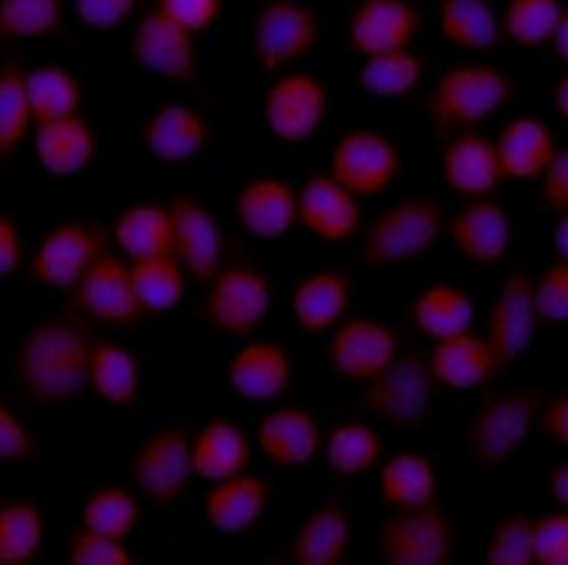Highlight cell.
Returning <instances> with one entry per match:
<instances>
[{"label": "cell", "instance_id": "cell-25", "mask_svg": "<svg viewBox=\"0 0 568 565\" xmlns=\"http://www.w3.org/2000/svg\"><path fill=\"white\" fill-rule=\"evenodd\" d=\"M32 153L51 179H77L94 168L100 155V131L85 113H71L32 128Z\"/></svg>", "mask_w": 568, "mask_h": 565}, {"label": "cell", "instance_id": "cell-48", "mask_svg": "<svg viewBox=\"0 0 568 565\" xmlns=\"http://www.w3.org/2000/svg\"><path fill=\"white\" fill-rule=\"evenodd\" d=\"M65 559L71 565H136V554L131 552L128 541L102 535L94 528L77 523L65 537Z\"/></svg>", "mask_w": 568, "mask_h": 565}, {"label": "cell", "instance_id": "cell-30", "mask_svg": "<svg viewBox=\"0 0 568 565\" xmlns=\"http://www.w3.org/2000/svg\"><path fill=\"white\" fill-rule=\"evenodd\" d=\"M427 365L436 385L444 391H484L498 380V362L489 342L473 331L433 342Z\"/></svg>", "mask_w": 568, "mask_h": 565}, {"label": "cell", "instance_id": "cell-21", "mask_svg": "<svg viewBox=\"0 0 568 565\" xmlns=\"http://www.w3.org/2000/svg\"><path fill=\"white\" fill-rule=\"evenodd\" d=\"M444 232L467 263L478 269H495L506 263L513 249V221L509 210L493 195L469 199L447 215Z\"/></svg>", "mask_w": 568, "mask_h": 565}, {"label": "cell", "instance_id": "cell-24", "mask_svg": "<svg viewBox=\"0 0 568 565\" xmlns=\"http://www.w3.org/2000/svg\"><path fill=\"white\" fill-rule=\"evenodd\" d=\"M232 215L252 241H283L297 224V186L281 175H255L232 199Z\"/></svg>", "mask_w": 568, "mask_h": 565}, {"label": "cell", "instance_id": "cell-23", "mask_svg": "<svg viewBox=\"0 0 568 565\" xmlns=\"http://www.w3.org/2000/svg\"><path fill=\"white\" fill-rule=\"evenodd\" d=\"M142 150L159 164H187L213 144V124L187 102H168L144 117L139 128Z\"/></svg>", "mask_w": 568, "mask_h": 565}, {"label": "cell", "instance_id": "cell-33", "mask_svg": "<svg viewBox=\"0 0 568 565\" xmlns=\"http://www.w3.org/2000/svg\"><path fill=\"white\" fill-rule=\"evenodd\" d=\"M495 148L506 179L535 181L546 173L560 144L546 119L535 113H518L500 124Z\"/></svg>", "mask_w": 568, "mask_h": 565}, {"label": "cell", "instance_id": "cell-50", "mask_svg": "<svg viewBox=\"0 0 568 565\" xmlns=\"http://www.w3.org/2000/svg\"><path fill=\"white\" fill-rule=\"evenodd\" d=\"M38 455V435L23 416L0 396V466H23Z\"/></svg>", "mask_w": 568, "mask_h": 565}, {"label": "cell", "instance_id": "cell-16", "mask_svg": "<svg viewBox=\"0 0 568 565\" xmlns=\"http://www.w3.org/2000/svg\"><path fill=\"white\" fill-rule=\"evenodd\" d=\"M537 323L540 317H537L535 294H531V274L526 269H515L513 274H506L498 294L489 303L487 334H484L498 362V376H504L515 362L529 354Z\"/></svg>", "mask_w": 568, "mask_h": 565}, {"label": "cell", "instance_id": "cell-14", "mask_svg": "<svg viewBox=\"0 0 568 565\" xmlns=\"http://www.w3.org/2000/svg\"><path fill=\"white\" fill-rule=\"evenodd\" d=\"M402 150L394 137L376 128H351L334 142L328 175L359 201H374L399 181Z\"/></svg>", "mask_w": 568, "mask_h": 565}, {"label": "cell", "instance_id": "cell-57", "mask_svg": "<svg viewBox=\"0 0 568 565\" xmlns=\"http://www.w3.org/2000/svg\"><path fill=\"white\" fill-rule=\"evenodd\" d=\"M546 490H549V497L560 509H568V458H560L551 466L549 478H546Z\"/></svg>", "mask_w": 568, "mask_h": 565}, {"label": "cell", "instance_id": "cell-6", "mask_svg": "<svg viewBox=\"0 0 568 565\" xmlns=\"http://www.w3.org/2000/svg\"><path fill=\"white\" fill-rule=\"evenodd\" d=\"M323 38L320 12L306 0H261L250 34L252 62L263 74L297 69Z\"/></svg>", "mask_w": 568, "mask_h": 565}, {"label": "cell", "instance_id": "cell-27", "mask_svg": "<svg viewBox=\"0 0 568 565\" xmlns=\"http://www.w3.org/2000/svg\"><path fill=\"white\" fill-rule=\"evenodd\" d=\"M272 495V481L246 470L232 478L213 481L201 497V515L219 537H241L257 526Z\"/></svg>", "mask_w": 568, "mask_h": 565}, {"label": "cell", "instance_id": "cell-4", "mask_svg": "<svg viewBox=\"0 0 568 565\" xmlns=\"http://www.w3.org/2000/svg\"><path fill=\"white\" fill-rule=\"evenodd\" d=\"M540 404L544 396L535 387H504L484 396L464 433L467 455L478 473H498L524 453Z\"/></svg>", "mask_w": 568, "mask_h": 565}, {"label": "cell", "instance_id": "cell-53", "mask_svg": "<svg viewBox=\"0 0 568 565\" xmlns=\"http://www.w3.org/2000/svg\"><path fill=\"white\" fill-rule=\"evenodd\" d=\"M144 0H74V14L85 29L113 31L142 12Z\"/></svg>", "mask_w": 568, "mask_h": 565}, {"label": "cell", "instance_id": "cell-9", "mask_svg": "<svg viewBox=\"0 0 568 565\" xmlns=\"http://www.w3.org/2000/svg\"><path fill=\"white\" fill-rule=\"evenodd\" d=\"M193 430L187 424H168L148 433L128 461V478L139 495L156 509H173L190 490Z\"/></svg>", "mask_w": 568, "mask_h": 565}, {"label": "cell", "instance_id": "cell-44", "mask_svg": "<svg viewBox=\"0 0 568 565\" xmlns=\"http://www.w3.org/2000/svg\"><path fill=\"white\" fill-rule=\"evenodd\" d=\"M65 31V0H0V46L45 43Z\"/></svg>", "mask_w": 568, "mask_h": 565}, {"label": "cell", "instance_id": "cell-41", "mask_svg": "<svg viewBox=\"0 0 568 565\" xmlns=\"http://www.w3.org/2000/svg\"><path fill=\"white\" fill-rule=\"evenodd\" d=\"M131 283L136 292L139 303L144 311L156 317V314H170L187 300L190 292V274L175 255H156L144 258V261H131Z\"/></svg>", "mask_w": 568, "mask_h": 565}, {"label": "cell", "instance_id": "cell-22", "mask_svg": "<svg viewBox=\"0 0 568 565\" xmlns=\"http://www.w3.org/2000/svg\"><path fill=\"white\" fill-rule=\"evenodd\" d=\"M168 204L173 212V255L182 261L193 283L206 286V280L224 263V232L219 218L187 190H179Z\"/></svg>", "mask_w": 568, "mask_h": 565}, {"label": "cell", "instance_id": "cell-47", "mask_svg": "<svg viewBox=\"0 0 568 565\" xmlns=\"http://www.w3.org/2000/svg\"><path fill=\"white\" fill-rule=\"evenodd\" d=\"M484 563L487 565H535V546H531V517L524 512L500 517L489 528L484 543Z\"/></svg>", "mask_w": 568, "mask_h": 565}, {"label": "cell", "instance_id": "cell-46", "mask_svg": "<svg viewBox=\"0 0 568 565\" xmlns=\"http://www.w3.org/2000/svg\"><path fill=\"white\" fill-rule=\"evenodd\" d=\"M560 12V0H506L500 9V34L520 49H544L555 34Z\"/></svg>", "mask_w": 568, "mask_h": 565}, {"label": "cell", "instance_id": "cell-10", "mask_svg": "<svg viewBox=\"0 0 568 565\" xmlns=\"http://www.w3.org/2000/svg\"><path fill=\"white\" fill-rule=\"evenodd\" d=\"M108 252V232L88 221H60L26 255V274L45 292L69 294L82 274Z\"/></svg>", "mask_w": 568, "mask_h": 565}, {"label": "cell", "instance_id": "cell-19", "mask_svg": "<svg viewBox=\"0 0 568 565\" xmlns=\"http://www.w3.org/2000/svg\"><path fill=\"white\" fill-rule=\"evenodd\" d=\"M422 26L425 18L413 0H356L345 18V43L356 57L413 49Z\"/></svg>", "mask_w": 568, "mask_h": 565}, {"label": "cell", "instance_id": "cell-35", "mask_svg": "<svg viewBox=\"0 0 568 565\" xmlns=\"http://www.w3.org/2000/svg\"><path fill=\"white\" fill-rule=\"evenodd\" d=\"M113 243L128 261L173 255V212L170 204L136 201L119 210L111 230Z\"/></svg>", "mask_w": 568, "mask_h": 565}, {"label": "cell", "instance_id": "cell-54", "mask_svg": "<svg viewBox=\"0 0 568 565\" xmlns=\"http://www.w3.org/2000/svg\"><path fill=\"white\" fill-rule=\"evenodd\" d=\"M26 266L23 230L9 212L0 210V280H9Z\"/></svg>", "mask_w": 568, "mask_h": 565}, {"label": "cell", "instance_id": "cell-43", "mask_svg": "<svg viewBox=\"0 0 568 565\" xmlns=\"http://www.w3.org/2000/svg\"><path fill=\"white\" fill-rule=\"evenodd\" d=\"M26 97L34 124L82 111L80 77L60 62H40L34 69H26Z\"/></svg>", "mask_w": 568, "mask_h": 565}, {"label": "cell", "instance_id": "cell-8", "mask_svg": "<svg viewBox=\"0 0 568 565\" xmlns=\"http://www.w3.org/2000/svg\"><path fill=\"white\" fill-rule=\"evenodd\" d=\"M436 391L438 385L427 365V354L407 349L379 380L365 385L359 404L368 416L379 418L396 433H418L430 422Z\"/></svg>", "mask_w": 568, "mask_h": 565}, {"label": "cell", "instance_id": "cell-36", "mask_svg": "<svg viewBox=\"0 0 568 565\" xmlns=\"http://www.w3.org/2000/svg\"><path fill=\"white\" fill-rule=\"evenodd\" d=\"M436 31L450 49L487 54L504 40L500 14L489 0H438Z\"/></svg>", "mask_w": 568, "mask_h": 565}, {"label": "cell", "instance_id": "cell-55", "mask_svg": "<svg viewBox=\"0 0 568 565\" xmlns=\"http://www.w3.org/2000/svg\"><path fill=\"white\" fill-rule=\"evenodd\" d=\"M544 181V204L546 210L555 212V215H562L568 212V144L566 148H557L555 159L546 168V173L540 175Z\"/></svg>", "mask_w": 568, "mask_h": 565}, {"label": "cell", "instance_id": "cell-60", "mask_svg": "<svg viewBox=\"0 0 568 565\" xmlns=\"http://www.w3.org/2000/svg\"><path fill=\"white\" fill-rule=\"evenodd\" d=\"M551 108L560 117V122L568 124V71L557 77V82L551 85Z\"/></svg>", "mask_w": 568, "mask_h": 565}, {"label": "cell", "instance_id": "cell-42", "mask_svg": "<svg viewBox=\"0 0 568 565\" xmlns=\"http://www.w3.org/2000/svg\"><path fill=\"white\" fill-rule=\"evenodd\" d=\"M144 521L142 495L131 486L100 484L82 497L80 523L102 535L131 541Z\"/></svg>", "mask_w": 568, "mask_h": 565}, {"label": "cell", "instance_id": "cell-40", "mask_svg": "<svg viewBox=\"0 0 568 565\" xmlns=\"http://www.w3.org/2000/svg\"><path fill=\"white\" fill-rule=\"evenodd\" d=\"M356 88L371 100H405L418 91L425 80V60L413 49L385 51V54L363 57L354 71Z\"/></svg>", "mask_w": 568, "mask_h": 565}, {"label": "cell", "instance_id": "cell-29", "mask_svg": "<svg viewBox=\"0 0 568 565\" xmlns=\"http://www.w3.org/2000/svg\"><path fill=\"white\" fill-rule=\"evenodd\" d=\"M351 512L343 501H320L294 528L286 559L292 565H343L351 554Z\"/></svg>", "mask_w": 568, "mask_h": 565}, {"label": "cell", "instance_id": "cell-1", "mask_svg": "<svg viewBox=\"0 0 568 565\" xmlns=\"http://www.w3.org/2000/svg\"><path fill=\"white\" fill-rule=\"evenodd\" d=\"M94 334L74 311H54L34 320L12 351V380L23 404L60 411L88 391Z\"/></svg>", "mask_w": 568, "mask_h": 565}, {"label": "cell", "instance_id": "cell-26", "mask_svg": "<svg viewBox=\"0 0 568 565\" xmlns=\"http://www.w3.org/2000/svg\"><path fill=\"white\" fill-rule=\"evenodd\" d=\"M438 173L444 186L464 201L493 195L506 181L495 139L481 131L450 133L438 155Z\"/></svg>", "mask_w": 568, "mask_h": 565}, {"label": "cell", "instance_id": "cell-32", "mask_svg": "<svg viewBox=\"0 0 568 565\" xmlns=\"http://www.w3.org/2000/svg\"><path fill=\"white\" fill-rule=\"evenodd\" d=\"M190 455L195 478L213 484L250 470L255 458V438L232 418L213 416L193 433Z\"/></svg>", "mask_w": 568, "mask_h": 565}, {"label": "cell", "instance_id": "cell-12", "mask_svg": "<svg viewBox=\"0 0 568 565\" xmlns=\"http://www.w3.org/2000/svg\"><path fill=\"white\" fill-rule=\"evenodd\" d=\"M402 354V336L376 317H345L328 331L325 367L345 385H371Z\"/></svg>", "mask_w": 568, "mask_h": 565}, {"label": "cell", "instance_id": "cell-15", "mask_svg": "<svg viewBox=\"0 0 568 565\" xmlns=\"http://www.w3.org/2000/svg\"><path fill=\"white\" fill-rule=\"evenodd\" d=\"M131 57L148 74L175 85H195L201 74L199 49L187 29L164 18L159 9L139 14L136 29L131 34Z\"/></svg>", "mask_w": 568, "mask_h": 565}, {"label": "cell", "instance_id": "cell-51", "mask_svg": "<svg viewBox=\"0 0 568 565\" xmlns=\"http://www.w3.org/2000/svg\"><path fill=\"white\" fill-rule=\"evenodd\" d=\"M535 565H568V509L531 517Z\"/></svg>", "mask_w": 568, "mask_h": 565}, {"label": "cell", "instance_id": "cell-20", "mask_svg": "<svg viewBox=\"0 0 568 565\" xmlns=\"http://www.w3.org/2000/svg\"><path fill=\"white\" fill-rule=\"evenodd\" d=\"M297 224L325 246H339L363 232V201L332 179L328 170L312 173L297 186Z\"/></svg>", "mask_w": 568, "mask_h": 565}, {"label": "cell", "instance_id": "cell-18", "mask_svg": "<svg viewBox=\"0 0 568 565\" xmlns=\"http://www.w3.org/2000/svg\"><path fill=\"white\" fill-rule=\"evenodd\" d=\"M224 380L241 402L275 404L294 382V356L277 340H241L224 365Z\"/></svg>", "mask_w": 568, "mask_h": 565}, {"label": "cell", "instance_id": "cell-31", "mask_svg": "<svg viewBox=\"0 0 568 565\" xmlns=\"http://www.w3.org/2000/svg\"><path fill=\"white\" fill-rule=\"evenodd\" d=\"M88 391L111 411L133 413L142 402V360L125 342L94 336Z\"/></svg>", "mask_w": 568, "mask_h": 565}, {"label": "cell", "instance_id": "cell-13", "mask_svg": "<svg viewBox=\"0 0 568 565\" xmlns=\"http://www.w3.org/2000/svg\"><path fill=\"white\" fill-rule=\"evenodd\" d=\"M69 305L88 325L113 331L142 329L151 314L139 303L131 283V269L122 255L105 252L69 292Z\"/></svg>", "mask_w": 568, "mask_h": 565}, {"label": "cell", "instance_id": "cell-58", "mask_svg": "<svg viewBox=\"0 0 568 565\" xmlns=\"http://www.w3.org/2000/svg\"><path fill=\"white\" fill-rule=\"evenodd\" d=\"M549 49L555 51V57L568 65V7H562L560 20L555 26V34L549 40Z\"/></svg>", "mask_w": 568, "mask_h": 565}, {"label": "cell", "instance_id": "cell-17", "mask_svg": "<svg viewBox=\"0 0 568 565\" xmlns=\"http://www.w3.org/2000/svg\"><path fill=\"white\" fill-rule=\"evenodd\" d=\"M255 447L272 470H306L323 453L325 433L317 416L303 404H277L257 418Z\"/></svg>", "mask_w": 568, "mask_h": 565}, {"label": "cell", "instance_id": "cell-7", "mask_svg": "<svg viewBox=\"0 0 568 565\" xmlns=\"http://www.w3.org/2000/svg\"><path fill=\"white\" fill-rule=\"evenodd\" d=\"M462 532L438 504L390 512L376 523V557L385 565H450Z\"/></svg>", "mask_w": 568, "mask_h": 565}, {"label": "cell", "instance_id": "cell-11", "mask_svg": "<svg viewBox=\"0 0 568 565\" xmlns=\"http://www.w3.org/2000/svg\"><path fill=\"white\" fill-rule=\"evenodd\" d=\"M332 97L314 71L288 69L268 82L261 100L266 131L281 144L297 148L317 137L328 122Z\"/></svg>", "mask_w": 568, "mask_h": 565}, {"label": "cell", "instance_id": "cell-38", "mask_svg": "<svg viewBox=\"0 0 568 565\" xmlns=\"http://www.w3.org/2000/svg\"><path fill=\"white\" fill-rule=\"evenodd\" d=\"M323 453L334 478L356 481L376 473L385 458V438L371 422L348 418L325 433Z\"/></svg>", "mask_w": 568, "mask_h": 565}, {"label": "cell", "instance_id": "cell-49", "mask_svg": "<svg viewBox=\"0 0 568 565\" xmlns=\"http://www.w3.org/2000/svg\"><path fill=\"white\" fill-rule=\"evenodd\" d=\"M531 294L540 323L568 325V263L557 261L531 278Z\"/></svg>", "mask_w": 568, "mask_h": 565}, {"label": "cell", "instance_id": "cell-28", "mask_svg": "<svg viewBox=\"0 0 568 565\" xmlns=\"http://www.w3.org/2000/svg\"><path fill=\"white\" fill-rule=\"evenodd\" d=\"M354 300V283L339 269L303 274L288 294V311L306 336H323L343 323Z\"/></svg>", "mask_w": 568, "mask_h": 565}, {"label": "cell", "instance_id": "cell-56", "mask_svg": "<svg viewBox=\"0 0 568 565\" xmlns=\"http://www.w3.org/2000/svg\"><path fill=\"white\" fill-rule=\"evenodd\" d=\"M537 424L555 447L568 450V391H557L540 404Z\"/></svg>", "mask_w": 568, "mask_h": 565}, {"label": "cell", "instance_id": "cell-3", "mask_svg": "<svg viewBox=\"0 0 568 565\" xmlns=\"http://www.w3.org/2000/svg\"><path fill=\"white\" fill-rule=\"evenodd\" d=\"M447 212L433 195H405L376 212L363 226L359 263L368 269H399L427 258L444 238Z\"/></svg>", "mask_w": 568, "mask_h": 565}, {"label": "cell", "instance_id": "cell-37", "mask_svg": "<svg viewBox=\"0 0 568 565\" xmlns=\"http://www.w3.org/2000/svg\"><path fill=\"white\" fill-rule=\"evenodd\" d=\"M413 331L425 340H447V336L473 331L475 303L456 283H430L407 305Z\"/></svg>", "mask_w": 568, "mask_h": 565}, {"label": "cell", "instance_id": "cell-5", "mask_svg": "<svg viewBox=\"0 0 568 565\" xmlns=\"http://www.w3.org/2000/svg\"><path fill=\"white\" fill-rule=\"evenodd\" d=\"M204 289L201 317L226 340H250L275 309V283L246 258L221 263Z\"/></svg>", "mask_w": 568, "mask_h": 565}, {"label": "cell", "instance_id": "cell-39", "mask_svg": "<svg viewBox=\"0 0 568 565\" xmlns=\"http://www.w3.org/2000/svg\"><path fill=\"white\" fill-rule=\"evenodd\" d=\"M45 543V515L34 497L0 501V565H34Z\"/></svg>", "mask_w": 568, "mask_h": 565}, {"label": "cell", "instance_id": "cell-2", "mask_svg": "<svg viewBox=\"0 0 568 565\" xmlns=\"http://www.w3.org/2000/svg\"><path fill=\"white\" fill-rule=\"evenodd\" d=\"M515 100L513 74L495 62L467 60L444 69L422 102L427 122L442 133L481 131Z\"/></svg>", "mask_w": 568, "mask_h": 565}, {"label": "cell", "instance_id": "cell-59", "mask_svg": "<svg viewBox=\"0 0 568 565\" xmlns=\"http://www.w3.org/2000/svg\"><path fill=\"white\" fill-rule=\"evenodd\" d=\"M551 249H555L557 261L568 263V212L557 215L555 226H551Z\"/></svg>", "mask_w": 568, "mask_h": 565}, {"label": "cell", "instance_id": "cell-34", "mask_svg": "<svg viewBox=\"0 0 568 565\" xmlns=\"http://www.w3.org/2000/svg\"><path fill=\"white\" fill-rule=\"evenodd\" d=\"M376 495L390 512L438 504V473L430 455L396 450L376 466Z\"/></svg>", "mask_w": 568, "mask_h": 565}, {"label": "cell", "instance_id": "cell-45", "mask_svg": "<svg viewBox=\"0 0 568 565\" xmlns=\"http://www.w3.org/2000/svg\"><path fill=\"white\" fill-rule=\"evenodd\" d=\"M34 119L26 97V69L23 62L9 57L0 62V168L18 159L20 148L32 137Z\"/></svg>", "mask_w": 568, "mask_h": 565}, {"label": "cell", "instance_id": "cell-52", "mask_svg": "<svg viewBox=\"0 0 568 565\" xmlns=\"http://www.w3.org/2000/svg\"><path fill=\"white\" fill-rule=\"evenodd\" d=\"M224 7L226 0H156L153 3V9H159L164 18L187 29L193 38L213 29L224 14Z\"/></svg>", "mask_w": 568, "mask_h": 565}]
</instances>
